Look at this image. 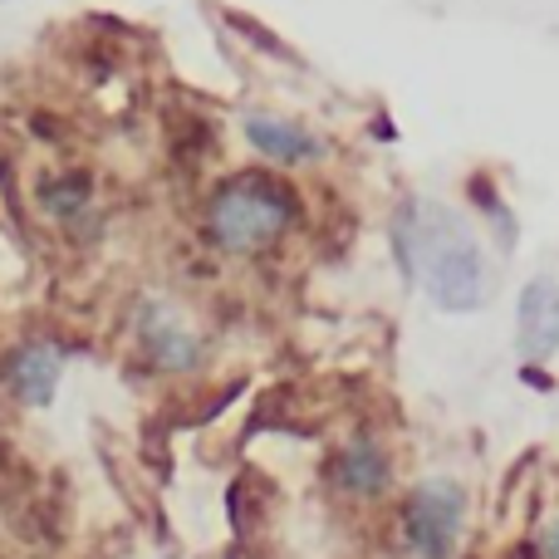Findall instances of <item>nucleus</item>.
Returning <instances> with one entry per match:
<instances>
[{
	"mask_svg": "<svg viewBox=\"0 0 559 559\" xmlns=\"http://www.w3.org/2000/svg\"><path fill=\"white\" fill-rule=\"evenodd\" d=\"M329 476H334V486L344 496L373 501V496H383L388 486H393V462H388V452L373 442V437H354V442L334 456V472Z\"/></svg>",
	"mask_w": 559,
	"mask_h": 559,
	"instance_id": "nucleus-8",
	"label": "nucleus"
},
{
	"mask_svg": "<svg viewBox=\"0 0 559 559\" xmlns=\"http://www.w3.org/2000/svg\"><path fill=\"white\" fill-rule=\"evenodd\" d=\"M39 206L45 216H55L64 231L74 236H94L98 231V206H94V182L84 173H69V177H45L39 182Z\"/></svg>",
	"mask_w": 559,
	"mask_h": 559,
	"instance_id": "nucleus-9",
	"label": "nucleus"
},
{
	"mask_svg": "<svg viewBox=\"0 0 559 559\" xmlns=\"http://www.w3.org/2000/svg\"><path fill=\"white\" fill-rule=\"evenodd\" d=\"M472 202L481 206V212L491 216V226H496V231H501L506 241H511V212H506V202L491 192V182H486V177H472Z\"/></svg>",
	"mask_w": 559,
	"mask_h": 559,
	"instance_id": "nucleus-10",
	"label": "nucleus"
},
{
	"mask_svg": "<svg viewBox=\"0 0 559 559\" xmlns=\"http://www.w3.org/2000/svg\"><path fill=\"white\" fill-rule=\"evenodd\" d=\"M393 255L407 285H417L442 314H476L496 289L491 255L476 226L437 197H407L393 216Z\"/></svg>",
	"mask_w": 559,
	"mask_h": 559,
	"instance_id": "nucleus-1",
	"label": "nucleus"
},
{
	"mask_svg": "<svg viewBox=\"0 0 559 559\" xmlns=\"http://www.w3.org/2000/svg\"><path fill=\"white\" fill-rule=\"evenodd\" d=\"M299 222V197L271 173H231L206 197V241L226 255H261Z\"/></svg>",
	"mask_w": 559,
	"mask_h": 559,
	"instance_id": "nucleus-2",
	"label": "nucleus"
},
{
	"mask_svg": "<svg viewBox=\"0 0 559 559\" xmlns=\"http://www.w3.org/2000/svg\"><path fill=\"white\" fill-rule=\"evenodd\" d=\"M515 348L525 364H545L559 354V280L535 275L515 299Z\"/></svg>",
	"mask_w": 559,
	"mask_h": 559,
	"instance_id": "nucleus-5",
	"label": "nucleus"
},
{
	"mask_svg": "<svg viewBox=\"0 0 559 559\" xmlns=\"http://www.w3.org/2000/svg\"><path fill=\"white\" fill-rule=\"evenodd\" d=\"M466 531V491L452 476H427L403 496V545L417 559H452Z\"/></svg>",
	"mask_w": 559,
	"mask_h": 559,
	"instance_id": "nucleus-3",
	"label": "nucleus"
},
{
	"mask_svg": "<svg viewBox=\"0 0 559 559\" xmlns=\"http://www.w3.org/2000/svg\"><path fill=\"white\" fill-rule=\"evenodd\" d=\"M59 378H64V348L49 344V338L15 344L5 354V364H0V383H5L25 407H49L55 403Z\"/></svg>",
	"mask_w": 559,
	"mask_h": 559,
	"instance_id": "nucleus-7",
	"label": "nucleus"
},
{
	"mask_svg": "<svg viewBox=\"0 0 559 559\" xmlns=\"http://www.w3.org/2000/svg\"><path fill=\"white\" fill-rule=\"evenodd\" d=\"M540 559H559V515L540 531Z\"/></svg>",
	"mask_w": 559,
	"mask_h": 559,
	"instance_id": "nucleus-11",
	"label": "nucleus"
},
{
	"mask_svg": "<svg viewBox=\"0 0 559 559\" xmlns=\"http://www.w3.org/2000/svg\"><path fill=\"white\" fill-rule=\"evenodd\" d=\"M241 138L251 143V153H261L275 167H309L329 157V143L314 128L295 123V118H280V114H246Z\"/></svg>",
	"mask_w": 559,
	"mask_h": 559,
	"instance_id": "nucleus-6",
	"label": "nucleus"
},
{
	"mask_svg": "<svg viewBox=\"0 0 559 559\" xmlns=\"http://www.w3.org/2000/svg\"><path fill=\"white\" fill-rule=\"evenodd\" d=\"M138 348L157 373H197L206 358V344L182 314H177L167 299H143L138 305Z\"/></svg>",
	"mask_w": 559,
	"mask_h": 559,
	"instance_id": "nucleus-4",
	"label": "nucleus"
}]
</instances>
